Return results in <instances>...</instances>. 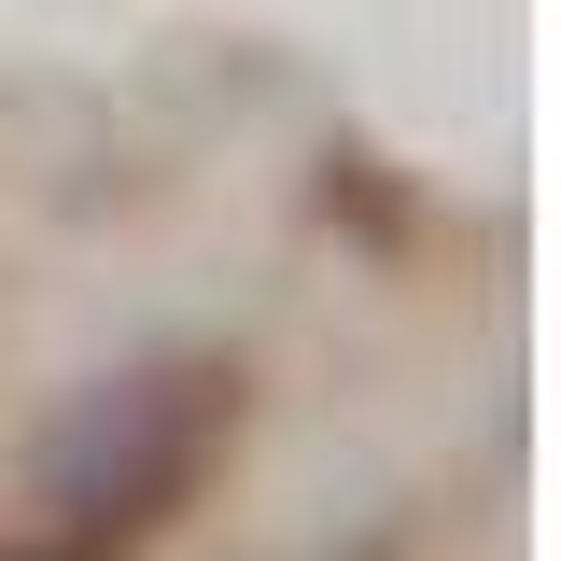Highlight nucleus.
Segmentation results:
<instances>
[{"label":"nucleus","instance_id":"obj_1","mask_svg":"<svg viewBox=\"0 0 561 561\" xmlns=\"http://www.w3.org/2000/svg\"><path fill=\"white\" fill-rule=\"evenodd\" d=\"M225 408H239L225 365H140V379H99V393L43 435V505H57V534H70V548H127V534H154V519L197 491Z\"/></svg>","mask_w":561,"mask_h":561}]
</instances>
